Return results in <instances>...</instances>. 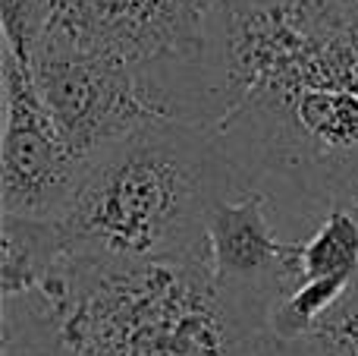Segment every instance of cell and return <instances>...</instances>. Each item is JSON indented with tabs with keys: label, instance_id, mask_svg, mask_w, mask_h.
<instances>
[{
	"label": "cell",
	"instance_id": "obj_4",
	"mask_svg": "<svg viewBox=\"0 0 358 356\" xmlns=\"http://www.w3.org/2000/svg\"><path fill=\"white\" fill-rule=\"evenodd\" d=\"M3 145L0 199L3 214L54 221L69 205L85 164L66 145L35 73L3 50Z\"/></svg>",
	"mask_w": 358,
	"mask_h": 356
},
{
	"label": "cell",
	"instance_id": "obj_1",
	"mask_svg": "<svg viewBox=\"0 0 358 356\" xmlns=\"http://www.w3.org/2000/svg\"><path fill=\"white\" fill-rule=\"evenodd\" d=\"M208 262L66 256L3 300V356H242L264 334Z\"/></svg>",
	"mask_w": 358,
	"mask_h": 356
},
{
	"label": "cell",
	"instance_id": "obj_3",
	"mask_svg": "<svg viewBox=\"0 0 358 356\" xmlns=\"http://www.w3.org/2000/svg\"><path fill=\"white\" fill-rule=\"evenodd\" d=\"M31 73L66 145L85 167L136 130L170 120L123 50L63 19L48 29Z\"/></svg>",
	"mask_w": 358,
	"mask_h": 356
},
{
	"label": "cell",
	"instance_id": "obj_8",
	"mask_svg": "<svg viewBox=\"0 0 358 356\" xmlns=\"http://www.w3.org/2000/svg\"><path fill=\"white\" fill-rule=\"evenodd\" d=\"M57 13H60V0H0L3 50L31 69Z\"/></svg>",
	"mask_w": 358,
	"mask_h": 356
},
{
	"label": "cell",
	"instance_id": "obj_13",
	"mask_svg": "<svg viewBox=\"0 0 358 356\" xmlns=\"http://www.w3.org/2000/svg\"><path fill=\"white\" fill-rule=\"evenodd\" d=\"M60 4H63V0H60Z\"/></svg>",
	"mask_w": 358,
	"mask_h": 356
},
{
	"label": "cell",
	"instance_id": "obj_6",
	"mask_svg": "<svg viewBox=\"0 0 358 356\" xmlns=\"http://www.w3.org/2000/svg\"><path fill=\"white\" fill-rule=\"evenodd\" d=\"M0 296L13 300L22 296L66 256L63 237L54 221H31V218H0Z\"/></svg>",
	"mask_w": 358,
	"mask_h": 356
},
{
	"label": "cell",
	"instance_id": "obj_9",
	"mask_svg": "<svg viewBox=\"0 0 358 356\" xmlns=\"http://www.w3.org/2000/svg\"><path fill=\"white\" fill-rule=\"evenodd\" d=\"M299 120L302 126L327 142L330 149H358V98L352 95L308 92L299 101Z\"/></svg>",
	"mask_w": 358,
	"mask_h": 356
},
{
	"label": "cell",
	"instance_id": "obj_2",
	"mask_svg": "<svg viewBox=\"0 0 358 356\" xmlns=\"http://www.w3.org/2000/svg\"><path fill=\"white\" fill-rule=\"evenodd\" d=\"M236 189V164L208 132L155 120L88 164L54 218L73 256L208 262V214Z\"/></svg>",
	"mask_w": 358,
	"mask_h": 356
},
{
	"label": "cell",
	"instance_id": "obj_5",
	"mask_svg": "<svg viewBox=\"0 0 358 356\" xmlns=\"http://www.w3.org/2000/svg\"><path fill=\"white\" fill-rule=\"evenodd\" d=\"M208 271L217 290L261 328H267L271 309L296 287L299 243L277 237L271 202L261 189L214 202L208 214Z\"/></svg>",
	"mask_w": 358,
	"mask_h": 356
},
{
	"label": "cell",
	"instance_id": "obj_11",
	"mask_svg": "<svg viewBox=\"0 0 358 356\" xmlns=\"http://www.w3.org/2000/svg\"><path fill=\"white\" fill-rule=\"evenodd\" d=\"M317 180V193L327 199V208H346L358 218V149L327 158V170Z\"/></svg>",
	"mask_w": 358,
	"mask_h": 356
},
{
	"label": "cell",
	"instance_id": "obj_10",
	"mask_svg": "<svg viewBox=\"0 0 358 356\" xmlns=\"http://www.w3.org/2000/svg\"><path fill=\"white\" fill-rule=\"evenodd\" d=\"M324 356H358V281L308 338Z\"/></svg>",
	"mask_w": 358,
	"mask_h": 356
},
{
	"label": "cell",
	"instance_id": "obj_12",
	"mask_svg": "<svg viewBox=\"0 0 358 356\" xmlns=\"http://www.w3.org/2000/svg\"><path fill=\"white\" fill-rule=\"evenodd\" d=\"M242 356H324V353L308 341H280L264 331L245 347Z\"/></svg>",
	"mask_w": 358,
	"mask_h": 356
},
{
	"label": "cell",
	"instance_id": "obj_7",
	"mask_svg": "<svg viewBox=\"0 0 358 356\" xmlns=\"http://www.w3.org/2000/svg\"><path fill=\"white\" fill-rule=\"evenodd\" d=\"M299 281H358V218L346 208H327L305 240H299Z\"/></svg>",
	"mask_w": 358,
	"mask_h": 356
}]
</instances>
